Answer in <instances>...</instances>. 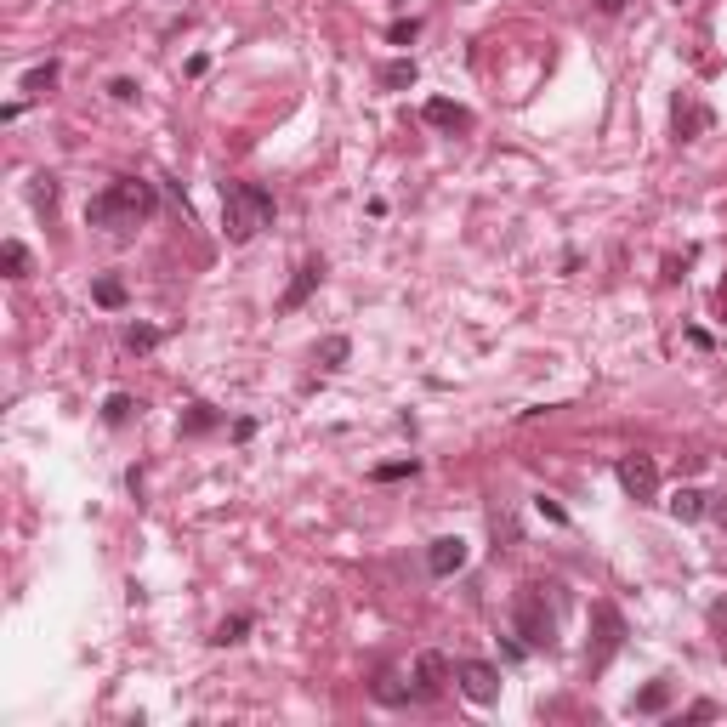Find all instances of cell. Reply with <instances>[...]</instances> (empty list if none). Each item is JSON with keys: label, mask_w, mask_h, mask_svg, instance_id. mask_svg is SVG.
<instances>
[{"label": "cell", "mask_w": 727, "mask_h": 727, "mask_svg": "<svg viewBox=\"0 0 727 727\" xmlns=\"http://www.w3.org/2000/svg\"><path fill=\"white\" fill-rule=\"evenodd\" d=\"M154 182H137V177H120V182H108L103 194L86 205V222L91 228H103V233H125V228H137V222H148L154 216Z\"/></svg>", "instance_id": "obj_1"}, {"label": "cell", "mask_w": 727, "mask_h": 727, "mask_svg": "<svg viewBox=\"0 0 727 727\" xmlns=\"http://www.w3.org/2000/svg\"><path fill=\"white\" fill-rule=\"evenodd\" d=\"M222 228L233 245H250L262 228H273V194L256 182H222Z\"/></svg>", "instance_id": "obj_2"}, {"label": "cell", "mask_w": 727, "mask_h": 727, "mask_svg": "<svg viewBox=\"0 0 727 727\" xmlns=\"http://www.w3.org/2000/svg\"><path fill=\"white\" fill-rule=\"evenodd\" d=\"M546 591L551 586H523L512 603V620H517V637L523 648H551L557 642V614L546 608Z\"/></svg>", "instance_id": "obj_3"}, {"label": "cell", "mask_w": 727, "mask_h": 727, "mask_svg": "<svg viewBox=\"0 0 727 727\" xmlns=\"http://www.w3.org/2000/svg\"><path fill=\"white\" fill-rule=\"evenodd\" d=\"M591 620H597V648L586 654V665H591V671H603L608 659H614V654L625 648V620H620V608H608V603L597 608Z\"/></svg>", "instance_id": "obj_4"}, {"label": "cell", "mask_w": 727, "mask_h": 727, "mask_svg": "<svg viewBox=\"0 0 727 727\" xmlns=\"http://www.w3.org/2000/svg\"><path fill=\"white\" fill-rule=\"evenodd\" d=\"M455 682H461V693L472 705H495L500 699V671L483 665V659H461V665H455Z\"/></svg>", "instance_id": "obj_5"}, {"label": "cell", "mask_w": 727, "mask_h": 727, "mask_svg": "<svg viewBox=\"0 0 727 727\" xmlns=\"http://www.w3.org/2000/svg\"><path fill=\"white\" fill-rule=\"evenodd\" d=\"M614 478H620V489H625L631 500H654V495H659V466L648 461V455H620Z\"/></svg>", "instance_id": "obj_6"}, {"label": "cell", "mask_w": 727, "mask_h": 727, "mask_svg": "<svg viewBox=\"0 0 727 727\" xmlns=\"http://www.w3.org/2000/svg\"><path fill=\"white\" fill-rule=\"evenodd\" d=\"M466 557H472V551H466V540H461V534H444V540H432V546H426V568H432L438 580H449V574H461V568H466Z\"/></svg>", "instance_id": "obj_7"}, {"label": "cell", "mask_w": 727, "mask_h": 727, "mask_svg": "<svg viewBox=\"0 0 727 727\" xmlns=\"http://www.w3.org/2000/svg\"><path fill=\"white\" fill-rule=\"evenodd\" d=\"M449 682H455V665H449L444 654H421L415 659V693H421V699H438Z\"/></svg>", "instance_id": "obj_8"}, {"label": "cell", "mask_w": 727, "mask_h": 727, "mask_svg": "<svg viewBox=\"0 0 727 727\" xmlns=\"http://www.w3.org/2000/svg\"><path fill=\"white\" fill-rule=\"evenodd\" d=\"M319 279H324V262H319V256H313V262H302V267H296V279H290V290H284L279 313H296V307H302L307 296H313V290H319Z\"/></svg>", "instance_id": "obj_9"}, {"label": "cell", "mask_w": 727, "mask_h": 727, "mask_svg": "<svg viewBox=\"0 0 727 727\" xmlns=\"http://www.w3.org/2000/svg\"><path fill=\"white\" fill-rule=\"evenodd\" d=\"M426 125H438V131H466L472 114H466L461 103H449V97H432V103H426Z\"/></svg>", "instance_id": "obj_10"}, {"label": "cell", "mask_w": 727, "mask_h": 727, "mask_svg": "<svg viewBox=\"0 0 727 727\" xmlns=\"http://www.w3.org/2000/svg\"><path fill=\"white\" fill-rule=\"evenodd\" d=\"M705 512H710L705 489H693V483H688V489H676V495H671V517H676V523H699Z\"/></svg>", "instance_id": "obj_11"}, {"label": "cell", "mask_w": 727, "mask_h": 727, "mask_svg": "<svg viewBox=\"0 0 727 727\" xmlns=\"http://www.w3.org/2000/svg\"><path fill=\"white\" fill-rule=\"evenodd\" d=\"M375 699H381V705H409V699H421V693L404 688L398 671H381V676H375Z\"/></svg>", "instance_id": "obj_12"}, {"label": "cell", "mask_w": 727, "mask_h": 727, "mask_svg": "<svg viewBox=\"0 0 727 727\" xmlns=\"http://www.w3.org/2000/svg\"><path fill=\"white\" fill-rule=\"evenodd\" d=\"M665 705H671V682H648V688L631 699V710H637V716H659Z\"/></svg>", "instance_id": "obj_13"}, {"label": "cell", "mask_w": 727, "mask_h": 727, "mask_svg": "<svg viewBox=\"0 0 727 727\" xmlns=\"http://www.w3.org/2000/svg\"><path fill=\"white\" fill-rule=\"evenodd\" d=\"M0 267H6V279H23V273H29V250H23L18 239H6V245H0Z\"/></svg>", "instance_id": "obj_14"}, {"label": "cell", "mask_w": 727, "mask_h": 727, "mask_svg": "<svg viewBox=\"0 0 727 727\" xmlns=\"http://www.w3.org/2000/svg\"><path fill=\"white\" fill-rule=\"evenodd\" d=\"M131 409H137V398H131V392H108L103 421H108V426H125V421H131Z\"/></svg>", "instance_id": "obj_15"}, {"label": "cell", "mask_w": 727, "mask_h": 727, "mask_svg": "<svg viewBox=\"0 0 727 727\" xmlns=\"http://www.w3.org/2000/svg\"><path fill=\"white\" fill-rule=\"evenodd\" d=\"M415 63H409V57H398V63H387V69H381V86H392V91H404V86H415Z\"/></svg>", "instance_id": "obj_16"}, {"label": "cell", "mask_w": 727, "mask_h": 727, "mask_svg": "<svg viewBox=\"0 0 727 727\" xmlns=\"http://www.w3.org/2000/svg\"><path fill=\"white\" fill-rule=\"evenodd\" d=\"M125 347H131V353H154V347H160V330H154V324H131V330H125Z\"/></svg>", "instance_id": "obj_17"}, {"label": "cell", "mask_w": 727, "mask_h": 727, "mask_svg": "<svg viewBox=\"0 0 727 727\" xmlns=\"http://www.w3.org/2000/svg\"><path fill=\"white\" fill-rule=\"evenodd\" d=\"M347 353H353V347H347V336L319 341V364H324V370H341V364H347Z\"/></svg>", "instance_id": "obj_18"}, {"label": "cell", "mask_w": 727, "mask_h": 727, "mask_svg": "<svg viewBox=\"0 0 727 727\" xmlns=\"http://www.w3.org/2000/svg\"><path fill=\"white\" fill-rule=\"evenodd\" d=\"M91 296H97V307H125V284L120 279H97L91 284Z\"/></svg>", "instance_id": "obj_19"}, {"label": "cell", "mask_w": 727, "mask_h": 727, "mask_svg": "<svg viewBox=\"0 0 727 727\" xmlns=\"http://www.w3.org/2000/svg\"><path fill=\"white\" fill-rule=\"evenodd\" d=\"M216 426V409L211 404H188V415H182V432H211Z\"/></svg>", "instance_id": "obj_20"}, {"label": "cell", "mask_w": 727, "mask_h": 727, "mask_svg": "<svg viewBox=\"0 0 727 727\" xmlns=\"http://www.w3.org/2000/svg\"><path fill=\"white\" fill-rule=\"evenodd\" d=\"M245 631H250V614H233V620L216 625V637H211V642H222V648H228V642H245Z\"/></svg>", "instance_id": "obj_21"}, {"label": "cell", "mask_w": 727, "mask_h": 727, "mask_svg": "<svg viewBox=\"0 0 727 727\" xmlns=\"http://www.w3.org/2000/svg\"><path fill=\"white\" fill-rule=\"evenodd\" d=\"M705 108H688V103H676V131H682V137H693V131H705Z\"/></svg>", "instance_id": "obj_22"}, {"label": "cell", "mask_w": 727, "mask_h": 727, "mask_svg": "<svg viewBox=\"0 0 727 727\" xmlns=\"http://www.w3.org/2000/svg\"><path fill=\"white\" fill-rule=\"evenodd\" d=\"M421 472V461H387V466H375V483H398V478H415Z\"/></svg>", "instance_id": "obj_23"}, {"label": "cell", "mask_w": 727, "mask_h": 727, "mask_svg": "<svg viewBox=\"0 0 727 727\" xmlns=\"http://www.w3.org/2000/svg\"><path fill=\"white\" fill-rule=\"evenodd\" d=\"M29 199H35L40 211H52V205H57V182H52V177H35V188H29Z\"/></svg>", "instance_id": "obj_24"}, {"label": "cell", "mask_w": 727, "mask_h": 727, "mask_svg": "<svg viewBox=\"0 0 727 727\" xmlns=\"http://www.w3.org/2000/svg\"><path fill=\"white\" fill-rule=\"evenodd\" d=\"M57 80V63H46V69H29L23 74V91H46Z\"/></svg>", "instance_id": "obj_25"}, {"label": "cell", "mask_w": 727, "mask_h": 727, "mask_svg": "<svg viewBox=\"0 0 727 727\" xmlns=\"http://www.w3.org/2000/svg\"><path fill=\"white\" fill-rule=\"evenodd\" d=\"M387 35H392V46H409V40L421 35V23H415V18H398V23L387 29Z\"/></svg>", "instance_id": "obj_26"}, {"label": "cell", "mask_w": 727, "mask_h": 727, "mask_svg": "<svg viewBox=\"0 0 727 727\" xmlns=\"http://www.w3.org/2000/svg\"><path fill=\"white\" fill-rule=\"evenodd\" d=\"M534 506H540V517H546V523H568V512H563V506H557V500H546V495H540V500H534Z\"/></svg>", "instance_id": "obj_27"}, {"label": "cell", "mask_w": 727, "mask_h": 727, "mask_svg": "<svg viewBox=\"0 0 727 727\" xmlns=\"http://www.w3.org/2000/svg\"><path fill=\"white\" fill-rule=\"evenodd\" d=\"M710 620H716V625H727V597H722L716 608H710Z\"/></svg>", "instance_id": "obj_28"}, {"label": "cell", "mask_w": 727, "mask_h": 727, "mask_svg": "<svg viewBox=\"0 0 727 727\" xmlns=\"http://www.w3.org/2000/svg\"><path fill=\"white\" fill-rule=\"evenodd\" d=\"M597 6H603V12H608V18H614V12H620V6H625V0H597Z\"/></svg>", "instance_id": "obj_29"}, {"label": "cell", "mask_w": 727, "mask_h": 727, "mask_svg": "<svg viewBox=\"0 0 727 727\" xmlns=\"http://www.w3.org/2000/svg\"><path fill=\"white\" fill-rule=\"evenodd\" d=\"M716 517H722V529H727V495H722V500H716Z\"/></svg>", "instance_id": "obj_30"}]
</instances>
